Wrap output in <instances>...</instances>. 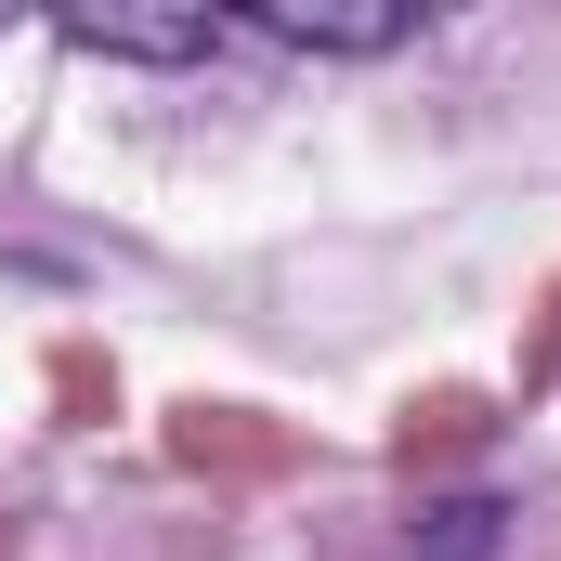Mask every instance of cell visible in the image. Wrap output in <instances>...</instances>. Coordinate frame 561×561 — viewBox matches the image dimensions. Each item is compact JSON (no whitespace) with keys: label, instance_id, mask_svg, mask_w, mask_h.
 Listing matches in <instances>:
<instances>
[{"label":"cell","instance_id":"cell-1","mask_svg":"<svg viewBox=\"0 0 561 561\" xmlns=\"http://www.w3.org/2000/svg\"><path fill=\"white\" fill-rule=\"evenodd\" d=\"M53 39L66 53H105V66H209L222 53V13L209 0H183V13H53Z\"/></svg>","mask_w":561,"mask_h":561},{"label":"cell","instance_id":"cell-2","mask_svg":"<svg viewBox=\"0 0 561 561\" xmlns=\"http://www.w3.org/2000/svg\"><path fill=\"white\" fill-rule=\"evenodd\" d=\"M249 26L287 39V53H405L419 39V0H262Z\"/></svg>","mask_w":561,"mask_h":561},{"label":"cell","instance_id":"cell-3","mask_svg":"<svg viewBox=\"0 0 561 561\" xmlns=\"http://www.w3.org/2000/svg\"><path fill=\"white\" fill-rule=\"evenodd\" d=\"M496 536H510L496 496H444V510H419V549L405 561H496Z\"/></svg>","mask_w":561,"mask_h":561}]
</instances>
